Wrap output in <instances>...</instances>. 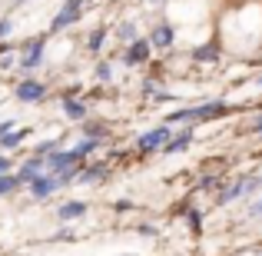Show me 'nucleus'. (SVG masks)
Here are the masks:
<instances>
[{"label":"nucleus","mask_w":262,"mask_h":256,"mask_svg":"<svg viewBox=\"0 0 262 256\" xmlns=\"http://www.w3.org/2000/svg\"><path fill=\"white\" fill-rule=\"evenodd\" d=\"M229 113V103L223 100H206V103H192V107H179L173 113H166L169 127H176V123H206V120H219V116Z\"/></svg>","instance_id":"nucleus-1"},{"label":"nucleus","mask_w":262,"mask_h":256,"mask_svg":"<svg viewBox=\"0 0 262 256\" xmlns=\"http://www.w3.org/2000/svg\"><path fill=\"white\" fill-rule=\"evenodd\" d=\"M169 136H173V127H169V123H156V127L143 130V133L133 140V153L143 156V160L153 156V153H163V147L169 143Z\"/></svg>","instance_id":"nucleus-2"},{"label":"nucleus","mask_w":262,"mask_h":256,"mask_svg":"<svg viewBox=\"0 0 262 256\" xmlns=\"http://www.w3.org/2000/svg\"><path fill=\"white\" fill-rule=\"evenodd\" d=\"M47 60V37L40 33V37H30L24 47L17 50V70L24 73V77H30L33 70H40Z\"/></svg>","instance_id":"nucleus-3"},{"label":"nucleus","mask_w":262,"mask_h":256,"mask_svg":"<svg viewBox=\"0 0 262 256\" xmlns=\"http://www.w3.org/2000/svg\"><path fill=\"white\" fill-rule=\"evenodd\" d=\"M50 96V84H43L40 77H20L13 84V100L24 103V107H40Z\"/></svg>","instance_id":"nucleus-4"},{"label":"nucleus","mask_w":262,"mask_h":256,"mask_svg":"<svg viewBox=\"0 0 262 256\" xmlns=\"http://www.w3.org/2000/svg\"><path fill=\"white\" fill-rule=\"evenodd\" d=\"M83 7H86V0H63L60 10L53 13L47 33H63V30H70L73 24H80V20H83Z\"/></svg>","instance_id":"nucleus-5"},{"label":"nucleus","mask_w":262,"mask_h":256,"mask_svg":"<svg viewBox=\"0 0 262 256\" xmlns=\"http://www.w3.org/2000/svg\"><path fill=\"white\" fill-rule=\"evenodd\" d=\"M153 44H149L146 37H136L133 44H126L123 47V53H120V60H123V67H129V70H133V67H146L149 60H153Z\"/></svg>","instance_id":"nucleus-6"},{"label":"nucleus","mask_w":262,"mask_h":256,"mask_svg":"<svg viewBox=\"0 0 262 256\" xmlns=\"http://www.w3.org/2000/svg\"><path fill=\"white\" fill-rule=\"evenodd\" d=\"M83 156H77L70 147H60V150H53L50 156H47V173H63V170H77V167H83Z\"/></svg>","instance_id":"nucleus-7"},{"label":"nucleus","mask_w":262,"mask_h":256,"mask_svg":"<svg viewBox=\"0 0 262 256\" xmlns=\"http://www.w3.org/2000/svg\"><path fill=\"white\" fill-rule=\"evenodd\" d=\"M24 190L30 193V200L43 203V200H50V196H57V193H60V183H57V176H53V173H43V176L30 180V183H27Z\"/></svg>","instance_id":"nucleus-8"},{"label":"nucleus","mask_w":262,"mask_h":256,"mask_svg":"<svg viewBox=\"0 0 262 256\" xmlns=\"http://www.w3.org/2000/svg\"><path fill=\"white\" fill-rule=\"evenodd\" d=\"M106 176H110V163H106V160H86L83 167H80V173H77V183H83V186H100Z\"/></svg>","instance_id":"nucleus-9"},{"label":"nucleus","mask_w":262,"mask_h":256,"mask_svg":"<svg viewBox=\"0 0 262 256\" xmlns=\"http://www.w3.org/2000/svg\"><path fill=\"white\" fill-rule=\"evenodd\" d=\"M60 113H63L70 123H83L86 116H90L86 96H60Z\"/></svg>","instance_id":"nucleus-10"},{"label":"nucleus","mask_w":262,"mask_h":256,"mask_svg":"<svg viewBox=\"0 0 262 256\" xmlns=\"http://www.w3.org/2000/svg\"><path fill=\"white\" fill-rule=\"evenodd\" d=\"M90 213V206H86V200H63V203L57 206V223H63V226H70V223H80Z\"/></svg>","instance_id":"nucleus-11"},{"label":"nucleus","mask_w":262,"mask_h":256,"mask_svg":"<svg viewBox=\"0 0 262 256\" xmlns=\"http://www.w3.org/2000/svg\"><path fill=\"white\" fill-rule=\"evenodd\" d=\"M13 173H17V176H20V183H30V180H37V176H43V173H47V156H24V160H20L17 163V170H13Z\"/></svg>","instance_id":"nucleus-12"},{"label":"nucleus","mask_w":262,"mask_h":256,"mask_svg":"<svg viewBox=\"0 0 262 256\" xmlns=\"http://www.w3.org/2000/svg\"><path fill=\"white\" fill-rule=\"evenodd\" d=\"M149 44H153V50L160 53V50H173V44H176V27L173 24H166V20H160V24L149 30Z\"/></svg>","instance_id":"nucleus-13"},{"label":"nucleus","mask_w":262,"mask_h":256,"mask_svg":"<svg viewBox=\"0 0 262 256\" xmlns=\"http://www.w3.org/2000/svg\"><path fill=\"white\" fill-rule=\"evenodd\" d=\"M80 136H86V140H96L103 147V143L113 136V130H110L106 120H96V116H86L83 123H80Z\"/></svg>","instance_id":"nucleus-14"},{"label":"nucleus","mask_w":262,"mask_h":256,"mask_svg":"<svg viewBox=\"0 0 262 256\" xmlns=\"http://www.w3.org/2000/svg\"><path fill=\"white\" fill-rule=\"evenodd\" d=\"M189 147H192V127H183V130H173L169 143L163 147V153H166V156H179V153H186Z\"/></svg>","instance_id":"nucleus-15"},{"label":"nucleus","mask_w":262,"mask_h":256,"mask_svg":"<svg viewBox=\"0 0 262 256\" xmlns=\"http://www.w3.org/2000/svg\"><path fill=\"white\" fill-rule=\"evenodd\" d=\"M27 136H30V127H13L10 133L0 136V153H13V150H20L27 143Z\"/></svg>","instance_id":"nucleus-16"},{"label":"nucleus","mask_w":262,"mask_h":256,"mask_svg":"<svg viewBox=\"0 0 262 256\" xmlns=\"http://www.w3.org/2000/svg\"><path fill=\"white\" fill-rule=\"evenodd\" d=\"M106 40H110V27H103V24L93 27V30L86 33V53L100 60V53H103V47H106Z\"/></svg>","instance_id":"nucleus-17"},{"label":"nucleus","mask_w":262,"mask_h":256,"mask_svg":"<svg viewBox=\"0 0 262 256\" xmlns=\"http://www.w3.org/2000/svg\"><path fill=\"white\" fill-rule=\"evenodd\" d=\"M113 37L120 40V47L133 44V40L140 37V27H136V20H120V24H116V30H113Z\"/></svg>","instance_id":"nucleus-18"},{"label":"nucleus","mask_w":262,"mask_h":256,"mask_svg":"<svg viewBox=\"0 0 262 256\" xmlns=\"http://www.w3.org/2000/svg\"><path fill=\"white\" fill-rule=\"evenodd\" d=\"M113 77H116V67H113V60L100 57V60L93 64V80H96V84H113Z\"/></svg>","instance_id":"nucleus-19"},{"label":"nucleus","mask_w":262,"mask_h":256,"mask_svg":"<svg viewBox=\"0 0 262 256\" xmlns=\"http://www.w3.org/2000/svg\"><path fill=\"white\" fill-rule=\"evenodd\" d=\"M20 190H24V183H20L17 173H0V200L13 196V193H20Z\"/></svg>","instance_id":"nucleus-20"},{"label":"nucleus","mask_w":262,"mask_h":256,"mask_svg":"<svg viewBox=\"0 0 262 256\" xmlns=\"http://www.w3.org/2000/svg\"><path fill=\"white\" fill-rule=\"evenodd\" d=\"M189 57H192V64H216L219 60V47L216 44H203V47H196Z\"/></svg>","instance_id":"nucleus-21"},{"label":"nucleus","mask_w":262,"mask_h":256,"mask_svg":"<svg viewBox=\"0 0 262 256\" xmlns=\"http://www.w3.org/2000/svg\"><path fill=\"white\" fill-rule=\"evenodd\" d=\"M239 196H246V180H236V183H229L223 193H219V206H226V203H232V200H239Z\"/></svg>","instance_id":"nucleus-22"},{"label":"nucleus","mask_w":262,"mask_h":256,"mask_svg":"<svg viewBox=\"0 0 262 256\" xmlns=\"http://www.w3.org/2000/svg\"><path fill=\"white\" fill-rule=\"evenodd\" d=\"M70 150H73L77 156H83V160H93V153L100 150V143H96V140H86V136H80V140L73 143Z\"/></svg>","instance_id":"nucleus-23"},{"label":"nucleus","mask_w":262,"mask_h":256,"mask_svg":"<svg viewBox=\"0 0 262 256\" xmlns=\"http://www.w3.org/2000/svg\"><path fill=\"white\" fill-rule=\"evenodd\" d=\"M53 150H60V140H57V136H47V140H40L37 147L30 150V153H33V156H50Z\"/></svg>","instance_id":"nucleus-24"},{"label":"nucleus","mask_w":262,"mask_h":256,"mask_svg":"<svg viewBox=\"0 0 262 256\" xmlns=\"http://www.w3.org/2000/svg\"><path fill=\"white\" fill-rule=\"evenodd\" d=\"M17 170V160L10 153H0V173H13Z\"/></svg>","instance_id":"nucleus-25"},{"label":"nucleus","mask_w":262,"mask_h":256,"mask_svg":"<svg viewBox=\"0 0 262 256\" xmlns=\"http://www.w3.org/2000/svg\"><path fill=\"white\" fill-rule=\"evenodd\" d=\"M13 67H17V50H13V53H4V57H0V73H4V70H13Z\"/></svg>","instance_id":"nucleus-26"},{"label":"nucleus","mask_w":262,"mask_h":256,"mask_svg":"<svg viewBox=\"0 0 262 256\" xmlns=\"http://www.w3.org/2000/svg\"><path fill=\"white\" fill-rule=\"evenodd\" d=\"M129 210H136L133 200H116V203H113V213H120V216H123V213H129Z\"/></svg>","instance_id":"nucleus-27"},{"label":"nucleus","mask_w":262,"mask_h":256,"mask_svg":"<svg viewBox=\"0 0 262 256\" xmlns=\"http://www.w3.org/2000/svg\"><path fill=\"white\" fill-rule=\"evenodd\" d=\"M13 33V20L10 17H0V40H7Z\"/></svg>","instance_id":"nucleus-28"},{"label":"nucleus","mask_w":262,"mask_h":256,"mask_svg":"<svg viewBox=\"0 0 262 256\" xmlns=\"http://www.w3.org/2000/svg\"><path fill=\"white\" fill-rule=\"evenodd\" d=\"M249 216H252V220H262V196H259V200H252V206H249Z\"/></svg>","instance_id":"nucleus-29"},{"label":"nucleus","mask_w":262,"mask_h":256,"mask_svg":"<svg viewBox=\"0 0 262 256\" xmlns=\"http://www.w3.org/2000/svg\"><path fill=\"white\" fill-rule=\"evenodd\" d=\"M136 233H143V237H156L160 230H156L153 223H140V226H136Z\"/></svg>","instance_id":"nucleus-30"},{"label":"nucleus","mask_w":262,"mask_h":256,"mask_svg":"<svg viewBox=\"0 0 262 256\" xmlns=\"http://www.w3.org/2000/svg\"><path fill=\"white\" fill-rule=\"evenodd\" d=\"M57 240H60V243H70V240H77V237H73L70 226H63V230H57Z\"/></svg>","instance_id":"nucleus-31"},{"label":"nucleus","mask_w":262,"mask_h":256,"mask_svg":"<svg viewBox=\"0 0 262 256\" xmlns=\"http://www.w3.org/2000/svg\"><path fill=\"white\" fill-rule=\"evenodd\" d=\"M13 127H17V120H10V116H7V120H0V136H4V133H10Z\"/></svg>","instance_id":"nucleus-32"},{"label":"nucleus","mask_w":262,"mask_h":256,"mask_svg":"<svg viewBox=\"0 0 262 256\" xmlns=\"http://www.w3.org/2000/svg\"><path fill=\"white\" fill-rule=\"evenodd\" d=\"M13 50H17V47H13L10 40H0V57H4V53H13Z\"/></svg>","instance_id":"nucleus-33"},{"label":"nucleus","mask_w":262,"mask_h":256,"mask_svg":"<svg viewBox=\"0 0 262 256\" xmlns=\"http://www.w3.org/2000/svg\"><path fill=\"white\" fill-rule=\"evenodd\" d=\"M252 133L262 136V116H256V123H252Z\"/></svg>","instance_id":"nucleus-34"},{"label":"nucleus","mask_w":262,"mask_h":256,"mask_svg":"<svg viewBox=\"0 0 262 256\" xmlns=\"http://www.w3.org/2000/svg\"><path fill=\"white\" fill-rule=\"evenodd\" d=\"M256 190H262V176H256Z\"/></svg>","instance_id":"nucleus-35"},{"label":"nucleus","mask_w":262,"mask_h":256,"mask_svg":"<svg viewBox=\"0 0 262 256\" xmlns=\"http://www.w3.org/2000/svg\"><path fill=\"white\" fill-rule=\"evenodd\" d=\"M116 256H129V253H116Z\"/></svg>","instance_id":"nucleus-36"},{"label":"nucleus","mask_w":262,"mask_h":256,"mask_svg":"<svg viewBox=\"0 0 262 256\" xmlns=\"http://www.w3.org/2000/svg\"><path fill=\"white\" fill-rule=\"evenodd\" d=\"M259 84H262V80H259Z\"/></svg>","instance_id":"nucleus-37"}]
</instances>
